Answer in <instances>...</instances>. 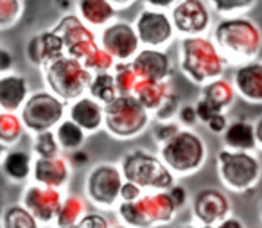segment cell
I'll list each match as a JSON object with an SVG mask.
<instances>
[{"instance_id":"obj_22","label":"cell","mask_w":262,"mask_h":228,"mask_svg":"<svg viewBox=\"0 0 262 228\" xmlns=\"http://www.w3.org/2000/svg\"><path fill=\"white\" fill-rule=\"evenodd\" d=\"M67 117L86 131V135L97 133L104 128V105L86 94L67 106Z\"/></svg>"},{"instance_id":"obj_51","label":"cell","mask_w":262,"mask_h":228,"mask_svg":"<svg viewBox=\"0 0 262 228\" xmlns=\"http://www.w3.org/2000/svg\"><path fill=\"white\" fill-rule=\"evenodd\" d=\"M176 228H201L198 223H183V224H178Z\"/></svg>"},{"instance_id":"obj_5","label":"cell","mask_w":262,"mask_h":228,"mask_svg":"<svg viewBox=\"0 0 262 228\" xmlns=\"http://www.w3.org/2000/svg\"><path fill=\"white\" fill-rule=\"evenodd\" d=\"M126 181L137 183L147 192L169 191L176 185V176L158 155L146 149H131L124 153L119 163Z\"/></svg>"},{"instance_id":"obj_43","label":"cell","mask_w":262,"mask_h":228,"mask_svg":"<svg viewBox=\"0 0 262 228\" xmlns=\"http://www.w3.org/2000/svg\"><path fill=\"white\" fill-rule=\"evenodd\" d=\"M13 67H15V54H13L11 49L0 44V76L11 72Z\"/></svg>"},{"instance_id":"obj_3","label":"cell","mask_w":262,"mask_h":228,"mask_svg":"<svg viewBox=\"0 0 262 228\" xmlns=\"http://www.w3.org/2000/svg\"><path fill=\"white\" fill-rule=\"evenodd\" d=\"M158 156L176 178L194 176L208 160V146L192 128H180L171 138L158 146Z\"/></svg>"},{"instance_id":"obj_37","label":"cell","mask_w":262,"mask_h":228,"mask_svg":"<svg viewBox=\"0 0 262 228\" xmlns=\"http://www.w3.org/2000/svg\"><path fill=\"white\" fill-rule=\"evenodd\" d=\"M115 59L108 54L102 47H99L94 54L90 56L88 59H84L83 65L90 70L92 74H97V72H112L113 67H115Z\"/></svg>"},{"instance_id":"obj_9","label":"cell","mask_w":262,"mask_h":228,"mask_svg":"<svg viewBox=\"0 0 262 228\" xmlns=\"http://www.w3.org/2000/svg\"><path fill=\"white\" fill-rule=\"evenodd\" d=\"M67 106L69 105L56 97L51 90H36L29 95L18 115L26 131L38 135L56 130V126L67 117Z\"/></svg>"},{"instance_id":"obj_28","label":"cell","mask_w":262,"mask_h":228,"mask_svg":"<svg viewBox=\"0 0 262 228\" xmlns=\"http://www.w3.org/2000/svg\"><path fill=\"white\" fill-rule=\"evenodd\" d=\"M56 138H58V144L61 148V151L67 153H77L79 149H83L84 142H86V131L81 130L72 119L65 117L61 122L56 126L54 130Z\"/></svg>"},{"instance_id":"obj_27","label":"cell","mask_w":262,"mask_h":228,"mask_svg":"<svg viewBox=\"0 0 262 228\" xmlns=\"http://www.w3.org/2000/svg\"><path fill=\"white\" fill-rule=\"evenodd\" d=\"M200 97L205 99L207 102H210L217 112L226 113L233 106V102H235L237 94L232 85V79H226L223 76L207 83L205 87H201Z\"/></svg>"},{"instance_id":"obj_4","label":"cell","mask_w":262,"mask_h":228,"mask_svg":"<svg viewBox=\"0 0 262 228\" xmlns=\"http://www.w3.org/2000/svg\"><path fill=\"white\" fill-rule=\"evenodd\" d=\"M119 221L129 228H155L174 221L180 212L169 191L144 192L135 201H120L117 205Z\"/></svg>"},{"instance_id":"obj_30","label":"cell","mask_w":262,"mask_h":228,"mask_svg":"<svg viewBox=\"0 0 262 228\" xmlns=\"http://www.w3.org/2000/svg\"><path fill=\"white\" fill-rule=\"evenodd\" d=\"M0 228H41V223L22 203H13L0 216Z\"/></svg>"},{"instance_id":"obj_44","label":"cell","mask_w":262,"mask_h":228,"mask_svg":"<svg viewBox=\"0 0 262 228\" xmlns=\"http://www.w3.org/2000/svg\"><path fill=\"white\" fill-rule=\"evenodd\" d=\"M228 117H226V113H219V115H215V117H212L210 120H208L205 126L208 128V131L210 133H214V135H219L221 137L223 133H225V130L228 128Z\"/></svg>"},{"instance_id":"obj_47","label":"cell","mask_w":262,"mask_h":228,"mask_svg":"<svg viewBox=\"0 0 262 228\" xmlns=\"http://www.w3.org/2000/svg\"><path fill=\"white\" fill-rule=\"evenodd\" d=\"M215 228H246V224H244V221L241 219V217L232 214V216H228L225 221H221Z\"/></svg>"},{"instance_id":"obj_21","label":"cell","mask_w":262,"mask_h":228,"mask_svg":"<svg viewBox=\"0 0 262 228\" xmlns=\"http://www.w3.org/2000/svg\"><path fill=\"white\" fill-rule=\"evenodd\" d=\"M31 95L29 79L15 70L0 76V112L20 113Z\"/></svg>"},{"instance_id":"obj_19","label":"cell","mask_w":262,"mask_h":228,"mask_svg":"<svg viewBox=\"0 0 262 228\" xmlns=\"http://www.w3.org/2000/svg\"><path fill=\"white\" fill-rule=\"evenodd\" d=\"M72 180V162L67 156L58 155L51 158H38L34 156L33 181L52 189H65Z\"/></svg>"},{"instance_id":"obj_23","label":"cell","mask_w":262,"mask_h":228,"mask_svg":"<svg viewBox=\"0 0 262 228\" xmlns=\"http://www.w3.org/2000/svg\"><path fill=\"white\" fill-rule=\"evenodd\" d=\"M33 165H34V155L33 151L20 148H11L6 153L4 160L0 163V169L4 176L13 183H27L33 180Z\"/></svg>"},{"instance_id":"obj_54","label":"cell","mask_w":262,"mask_h":228,"mask_svg":"<svg viewBox=\"0 0 262 228\" xmlns=\"http://www.w3.org/2000/svg\"><path fill=\"white\" fill-rule=\"evenodd\" d=\"M54 228H59V226H54ZM65 228H77V226H65Z\"/></svg>"},{"instance_id":"obj_34","label":"cell","mask_w":262,"mask_h":228,"mask_svg":"<svg viewBox=\"0 0 262 228\" xmlns=\"http://www.w3.org/2000/svg\"><path fill=\"white\" fill-rule=\"evenodd\" d=\"M212 11L223 16H237V15H246L253 6L257 4V0H207Z\"/></svg>"},{"instance_id":"obj_11","label":"cell","mask_w":262,"mask_h":228,"mask_svg":"<svg viewBox=\"0 0 262 228\" xmlns=\"http://www.w3.org/2000/svg\"><path fill=\"white\" fill-rule=\"evenodd\" d=\"M52 29L61 36L63 45H65V54L74 59H79L81 63L101 47L94 29H90L76 13L63 15Z\"/></svg>"},{"instance_id":"obj_20","label":"cell","mask_w":262,"mask_h":228,"mask_svg":"<svg viewBox=\"0 0 262 228\" xmlns=\"http://www.w3.org/2000/svg\"><path fill=\"white\" fill-rule=\"evenodd\" d=\"M26 54L36 69H43L51 61L65 56V45H63L61 36L51 27L31 38L26 47Z\"/></svg>"},{"instance_id":"obj_14","label":"cell","mask_w":262,"mask_h":228,"mask_svg":"<svg viewBox=\"0 0 262 228\" xmlns=\"http://www.w3.org/2000/svg\"><path fill=\"white\" fill-rule=\"evenodd\" d=\"M212 8L207 0H180L171 9V20L176 34L205 36L212 27Z\"/></svg>"},{"instance_id":"obj_53","label":"cell","mask_w":262,"mask_h":228,"mask_svg":"<svg viewBox=\"0 0 262 228\" xmlns=\"http://www.w3.org/2000/svg\"><path fill=\"white\" fill-rule=\"evenodd\" d=\"M258 212H260V219H262V201H260V206H258Z\"/></svg>"},{"instance_id":"obj_32","label":"cell","mask_w":262,"mask_h":228,"mask_svg":"<svg viewBox=\"0 0 262 228\" xmlns=\"http://www.w3.org/2000/svg\"><path fill=\"white\" fill-rule=\"evenodd\" d=\"M24 133H26V126L18 113L0 112V142L2 144L8 146L9 149L16 148Z\"/></svg>"},{"instance_id":"obj_18","label":"cell","mask_w":262,"mask_h":228,"mask_svg":"<svg viewBox=\"0 0 262 228\" xmlns=\"http://www.w3.org/2000/svg\"><path fill=\"white\" fill-rule=\"evenodd\" d=\"M235 94L248 105H262V59L241 63L232 76Z\"/></svg>"},{"instance_id":"obj_13","label":"cell","mask_w":262,"mask_h":228,"mask_svg":"<svg viewBox=\"0 0 262 228\" xmlns=\"http://www.w3.org/2000/svg\"><path fill=\"white\" fill-rule=\"evenodd\" d=\"M99 45L117 63H129L142 49L133 24L124 22V20H115L102 27L99 33Z\"/></svg>"},{"instance_id":"obj_29","label":"cell","mask_w":262,"mask_h":228,"mask_svg":"<svg viewBox=\"0 0 262 228\" xmlns=\"http://www.w3.org/2000/svg\"><path fill=\"white\" fill-rule=\"evenodd\" d=\"M86 214V203L84 198L77 194H67L63 198L61 209L56 217L54 226L65 228V226H77V223L81 221V217Z\"/></svg>"},{"instance_id":"obj_40","label":"cell","mask_w":262,"mask_h":228,"mask_svg":"<svg viewBox=\"0 0 262 228\" xmlns=\"http://www.w3.org/2000/svg\"><path fill=\"white\" fill-rule=\"evenodd\" d=\"M178 122L182 128H194L200 120H198V113L194 105H182L178 110Z\"/></svg>"},{"instance_id":"obj_31","label":"cell","mask_w":262,"mask_h":228,"mask_svg":"<svg viewBox=\"0 0 262 228\" xmlns=\"http://www.w3.org/2000/svg\"><path fill=\"white\" fill-rule=\"evenodd\" d=\"M88 95L104 106L108 105V102H112L113 99L119 95L113 74L112 72L94 74V77H92V81H90V87H88Z\"/></svg>"},{"instance_id":"obj_12","label":"cell","mask_w":262,"mask_h":228,"mask_svg":"<svg viewBox=\"0 0 262 228\" xmlns=\"http://www.w3.org/2000/svg\"><path fill=\"white\" fill-rule=\"evenodd\" d=\"M142 47L165 49L176 36L171 15L162 9L144 8L133 22Z\"/></svg>"},{"instance_id":"obj_45","label":"cell","mask_w":262,"mask_h":228,"mask_svg":"<svg viewBox=\"0 0 262 228\" xmlns=\"http://www.w3.org/2000/svg\"><path fill=\"white\" fill-rule=\"evenodd\" d=\"M169 192H171L172 199H174V203L178 205V209H180V210H182L183 206H185L187 203H189V192H187V189H185V187H182V185L176 183L174 187L169 189Z\"/></svg>"},{"instance_id":"obj_15","label":"cell","mask_w":262,"mask_h":228,"mask_svg":"<svg viewBox=\"0 0 262 228\" xmlns=\"http://www.w3.org/2000/svg\"><path fill=\"white\" fill-rule=\"evenodd\" d=\"M190 210L200 226H217L232 216V201L223 189L203 187L190 199Z\"/></svg>"},{"instance_id":"obj_2","label":"cell","mask_w":262,"mask_h":228,"mask_svg":"<svg viewBox=\"0 0 262 228\" xmlns=\"http://www.w3.org/2000/svg\"><path fill=\"white\" fill-rule=\"evenodd\" d=\"M178 63L182 74L196 87L225 76L228 61L210 36H187L180 40Z\"/></svg>"},{"instance_id":"obj_46","label":"cell","mask_w":262,"mask_h":228,"mask_svg":"<svg viewBox=\"0 0 262 228\" xmlns=\"http://www.w3.org/2000/svg\"><path fill=\"white\" fill-rule=\"evenodd\" d=\"M146 8H153V9H162V11H165V9H172L176 4H178L180 0H140Z\"/></svg>"},{"instance_id":"obj_7","label":"cell","mask_w":262,"mask_h":228,"mask_svg":"<svg viewBox=\"0 0 262 228\" xmlns=\"http://www.w3.org/2000/svg\"><path fill=\"white\" fill-rule=\"evenodd\" d=\"M41 74H43L47 90H51L67 105L86 95L90 81L94 77V74L79 59H74L67 54L45 65L41 69Z\"/></svg>"},{"instance_id":"obj_1","label":"cell","mask_w":262,"mask_h":228,"mask_svg":"<svg viewBox=\"0 0 262 228\" xmlns=\"http://www.w3.org/2000/svg\"><path fill=\"white\" fill-rule=\"evenodd\" d=\"M212 40L228 63L257 59L262 51V29L246 15L223 16L212 29Z\"/></svg>"},{"instance_id":"obj_25","label":"cell","mask_w":262,"mask_h":228,"mask_svg":"<svg viewBox=\"0 0 262 228\" xmlns=\"http://www.w3.org/2000/svg\"><path fill=\"white\" fill-rule=\"evenodd\" d=\"M223 148L232 151H255L258 149L257 138H255V124L246 119L230 120L228 128L221 135Z\"/></svg>"},{"instance_id":"obj_26","label":"cell","mask_w":262,"mask_h":228,"mask_svg":"<svg viewBox=\"0 0 262 228\" xmlns=\"http://www.w3.org/2000/svg\"><path fill=\"white\" fill-rule=\"evenodd\" d=\"M172 87L169 81H146V79H139L133 95L139 99L144 105V108L155 115L157 110L167 101V97L172 94Z\"/></svg>"},{"instance_id":"obj_17","label":"cell","mask_w":262,"mask_h":228,"mask_svg":"<svg viewBox=\"0 0 262 228\" xmlns=\"http://www.w3.org/2000/svg\"><path fill=\"white\" fill-rule=\"evenodd\" d=\"M129 63L139 79L169 81L172 76V59L165 49L142 47Z\"/></svg>"},{"instance_id":"obj_52","label":"cell","mask_w":262,"mask_h":228,"mask_svg":"<svg viewBox=\"0 0 262 228\" xmlns=\"http://www.w3.org/2000/svg\"><path fill=\"white\" fill-rule=\"evenodd\" d=\"M112 228H129V226H126L124 223H117V224H112Z\"/></svg>"},{"instance_id":"obj_39","label":"cell","mask_w":262,"mask_h":228,"mask_svg":"<svg viewBox=\"0 0 262 228\" xmlns=\"http://www.w3.org/2000/svg\"><path fill=\"white\" fill-rule=\"evenodd\" d=\"M77 228H112L108 217L101 212H88L81 217Z\"/></svg>"},{"instance_id":"obj_6","label":"cell","mask_w":262,"mask_h":228,"mask_svg":"<svg viewBox=\"0 0 262 228\" xmlns=\"http://www.w3.org/2000/svg\"><path fill=\"white\" fill-rule=\"evenodd\" d=\"M217 178L225 191L244 194L253 191L262 178V162L255 151L219 149L215 155Z\"/></svg>"},{"instance_id":"obj_42","label":"cell","mask_w":262,"mask_h":228,"mask_svg":"<svg viewBox=\"0 0 262 228\" xmlns=\"http://www.w3.org/2000/svg\"><path fill=\"white\" fill-rule=\"evenodd\" d=\"M144 189H140L137 183H131V181H124L122 189H120V201H135L140 196L144 194Z\"/></svg>"},{"instance_id":"obj_24","label":"cell","mask_w":262,"mask_h":228,"mask_svg":"<svg viewBox=\"0 0 262 228\" xmlns=\"http://www.w3.org/2000/svg\"><path fill=\"white\" fill-rule=\"evenodd\" d=\"M117 13L108 0H76V15L90 29H102L115 22Z\"/></svg>"},{"instance_id":"obj_10","label":"cell","mask_w":262,"mask_h":228,"mask_svg":"<svg viewBox=\"0 0 262 228\" xmlns=\"http://www.w3.org/2000/svg\"><path fill=\"white\" fill-rule=\"evenodd\" d=\"M122 171L117 163L101 162L90 167L84 178V198L102 210L117 209L120 203V189L124 185Z\"/></svg>"},{"instance_id":"obj_38","label":"cell","mask_w":262,"mask_h":228,"mask_svg":"<svg viewBox=\"0 0 262 228\" xmlns=\"http://www.w3.org/2000/svg\"><path fill=\"white\" fill-rule=\"evenodd\" d=\"M180 106H182V102H180L178 94H176V92H172V94L167 97V101H165L164 105L157 110V113H155V119H157V122H169V120H172L176 115H178Z\"/></svg>"},{"instance_id":"obj_49","label":"cell","mask_w":262,"mask_h":228,"mask_svg":"<svg viewBox=\"0 0 262 228\" xmlns=\"http://www.w3.org/2000/svg\"><path fill=\"white\" fill-rule=\"evenodd\" d=\"M253 124H255V138H257V146H258V149H262V117H258Z\"/></svg>"},{"instance_id":"obj_48","label":"cell","mask_w":262,"mask_h":228,"mask_svg":"<svg viewBox=\"0 0 262 228\" xmlns=\"http://www.w3.org/2000/svg\"><path fill=\"white\" fill-rule=\"evenodd\" d=\"M110 4L119 11V9H126V8H131V6L135 4L137 0H108Z\"/></svg>"},{"instance_id":"obj_50","label":"cell","mask_w":262,"mask_h":228,"mask_svg":"<svg viewBox=\"0 0 262 228\" xmlns=\"http://www.w3.org/2000/svg\"><path fill=\"white\" fill-rule=\"evenodd\" d=\"M9 151V148L8 146H4L2 142H0V163H2V160H4V156H6V153Z\"/></svg>"},{"instance_id":"obj_33","label":"cell","mask_w":262,"mask_h":228,"mask_svg":"<svg viewBox=\"0 0 262 228\" xmlns=\"http://www.w3.org/2000/svg\"><path fill=\"white\" fill-rule=\"evenodd\" d=\"M26 11V0H0V31H9L20 22Z\"/></svg>"},{"instance_id":"obj_16","label":"cell","mask_w":262,"mask_h":228,"mask_svg":"<svg viewBox=\"0 0 262 228\" xmlns=\"http://www.w3.org/2000/svg\"><path fill=\"white\" fill-rule=\"evenodd\" d=\"M63 191L61 189L45 187L40 183H29L24 189L22 205L41 223V226H51L56 224V217L59 214L63 203Z\"/></svg>"},{"instance_id":"obj_35","label":"cell","mask_w":262,"mask_h":228,"mask_svg":"<svg viewBox=\"0 0 262 228\" xmlns=\"http://www.w3.org/2000/svg\"><path fill=\"white\" fill-rule=\"evenodd\" d=\"M113 77H115V85L119 95H129L133 94L137 83H139V76L135 74L131 63H115L112 70Z\"/></svg>"},{"instance_id":"obj_8","label":"cell","mask_w":262,"mask_h":228,"mask_svg":"<svg viewBox=\"0 0 262 228\" xmlns=\"http://www.w3.org/2000/svg\"><path fill=\"white\" fill-rule=\"evenodd\" d=\"M151 117L133 94L117 95L104 106V130L117 140H131L147 130Z\"/></svg>"},{"instance_id":"obj_41","label":"cell","mask_w":262,"mask_h":228,"mask_svg":"<svg viewBox=\"0 0 262 228\" xmlns=\"http://www.w3.org/2000/svg\"><path fill=\"white\" fill-rule=\"evenodd\" d=\"M180 124L174 122V120H169V122H157V128H155V138H157L158 144L165 142L167 138H171L176 131L180 130Z\"/></svg>"},{"instance_id":"obj_36","label":"cell","mask_w":262,"mask_h":228,"mask_svg":"<svg viewBox=\"0 0 262 228\" xmlns=\"http://www.w3.org/2000/svg\"><path fill=\"white\" fill-rule=\"evenodd\" d=\"M33 155L38 158H51L61 155V148L58 144L54 130L33 135Z\"/></svg>"}]
</instances>
